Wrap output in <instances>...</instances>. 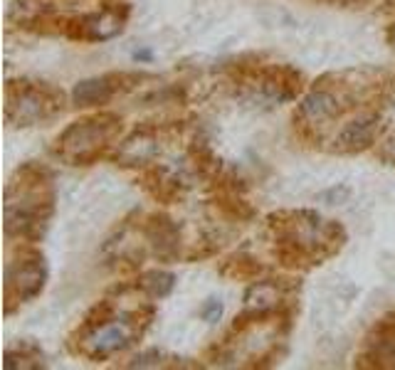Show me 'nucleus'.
<instances>
[{
    "mask_svg": "<svg viewBox=\"0 0 395 370\" xmlns=\"http://www.w3.org/2000/svg\"><path fill=\"white\" fill-rule=\"evenodd\" d=\"M356 368H395V311L380 316L363 338V346L353 360Z\"/></svg>",
    "mask_w": 395,
    "mask_h": 370,
    "instance_id": "nucleus-12",
    "label": "nucleus"
},
{
    "mask_svg": "<svg viewBox=\"0 0 395 370\" xmlns=\"http://www.w3.org/2000/svg\"><path fill=\"white\" fill-rule=\"evenodd\" d=\"M227 82L237 99L260 109H274L297 101L306 91V79L292 64L240 57L225 64Z\"/></svg>",
    "mask_w": 395,
    "mask_h": 370,
    "instance_id": "nucleus-5",
    "label": "nucleus"
},
{
    "mask_svg": "<svg viewBox=\"0 0 395 370\" xmlns=\"http://www.w3.org/2000/svg\"><path fill=\"white\" fill-rule=\"evenodd\" d=\"M385 116L378 107L363 109L356 114L351 121L341 123V129L326 141L328 153H339V156H353V153L371 151L380 143L385 136Z\"/></svg>",
    "mask_w": 395,
    "mask_h": 370,
    "instance_id": "nucleus-10",
    "label": "nucleus"
},
{
    "mask_svg": "<svg viewBox=\"0 0 395 370\" xmlns=\"http://www.w3.org/2000/svg\"><path fill=\"white\" fill-rule=\"evenodd\" d=\"M55 202L57 188L52 168L37 161L23 163L6 185V237L15 245H37L50 227Z\"/></svg>",
    "mask_w": 395,
    "mask_h": 370,
    "instance_id": "nucleus-4",
    "label": "nucleus"
},
{
    "mask_svg": "<svg viewBox=\"0 0 395 370\" xmlns=\"http://www.w3.org/2000/svg\"><path fill=\"white\" fill-rule=\"evenodd\" d=\"M349 195H351V188H349V185H339V188H328V191L319 193V200H322V202H328V205H336V202H344Z\"/></svg>",
    "mask_w": 395,
    "mask_h": 370,
    "instance_id": "nucleus-20",
    "label": "nucleus"
},
{
    "mask_svg": "<svg viewBox=\"0 0 395 370\" xmlns=\"http://www.w3.org/2000/svg\"><path fill=\"white\" fill-rule=\"evenodd\" d=\"M131 284L114 286L107 297L94 301L72 333L67 336V351L91 363H102L112 355L124 353L141 341L156 319L153 299L141 297L126 303Z\"/></svg>",
    "mask_w": 395,
    "mask_h": 370,
    "instance_id": "nucleus-1",
    "label": "nucleus"
},
{
    "mask_svg": "<svg viewBox=\"0 0 395 370\" xmlns=\"http://www.w3.org/2000/svg\"><path fill=\"white\" fill-rule=\"evenodd\" d=\"M183 131V121H146L136 126L124 141H119L109 161L119 168H146L158 161L164 153L166 143L175 139Z\"/></svg>",
    "mask_w": 395,
    "mask_h": 370,
    "instance_id": "nucleus-9",
    "label": "nucleus"
},
{
    "mask_svg": "<svg viewBox=\"0 0 395 370\" xmlns=\"http://www.w3.org/2000/svg\"><path fill=\"white\" fill-rule=\"evenodd\" d=\"M134 60L139 62V64H143V62H151L153 60V52L151 50H136L134 52Z\"/></svg>",
    "mask_w": 395,
    "mask_h": 370,
    "instance_id": "nucleus-23",
    "label": "nucleus"
},
{
    "mask_svg": "<svg viewBox=\"0 0 395 370\" xmlns=\"http://www.w3.org/2000/svg\"><path fill=\"white\" fill-rule=\"evenodd\" d=\"M385 42H388V47L395 52V17H393V23L388 25V30H385Z\"/></svg>",
    "mask_w": 395,
    "mask_h": 370,
    "instance_id": "nucleus-22",
    "label": "nucleus"
},
{
    "mask_svg": "<svg viewBox=\"0 0 395 370\" xmlns=\"http://www.w3.org/2000/svg\"><path fill=\"white\" fill-rule=\"evenodd\" d=\"M220 274L230 279H257L265 274V264H260V259L247 252H235L220 264Z\"/></svg>",
    "mask_w": 395,
    "mask_h": 370,
    "instance_id": "nucleus-16",
    "label": "nucleus"
},
{
    "mask_svg": "<svg viewBox=\"0 0 395 370\" xmlns=\"http://www.w3.org/2000/svg\"><path fill=\"white\" fill-rule=\"evenodd\" d=\"M124 368H200V363H188L186 358H175L164 351H143V353L134 355Z\"/></svg>",
    "mask_w": 395,
    "mask_h": 370,
    "instance_id": "nucleus-17",
    "label": "nucleus"
},
{
    "mask_svg": "<svg viewBox=\"0 0 395 370\" xmlns=\"http://www.w3.org/2000/svg\"><path fill=\"white\" fill-rule=\"evenodd\" d=\"M124 134V118L116 112H94L64 126L52 143V153L67 166H94L102 158H112L119 139Z\"/></svg>",
    "mask_w": 395,
    "mask_h": 370,
    "instance_id": "nucleus-6",
    "label": "nucleus"
},
{
    "mask_svg": "<svg viewBox=\"0 0 395 370\" xmlns=\"http://www.w3.org/2000/svg\"><path fill=\"white\" fill-rule=\"evenodd\" d=\"M67 109V94L42 79H10L6 85V123L30 129L60 118Z\"/></svg>",
    "mask_w": 395,
    "mask_h": 370,
    "instance_id": "nucleus-7",
    "label": "nucleus"
},
{
    "mask_svg": "<svg viewBox=\"0 0 395 370\" xmlns=\"http://www.w3.org/2000/svg\"><path fill=\"white\" fill-rule=\"evenodd\" d=\"M316 3H324V6L331 8H366L376 0H316Z\"/></svg>",
    "mask_w": 395,
    "mask_h": 370,
    "instance_id": "nucleus-21",
    "label": "nucleus"
},
{
    "mask_svg": "<svg viewBox=\"0 0 395 370\" xmlns=\"http://www.w3.org/2000/svg\"><path fill=\"white\" fill-rule=\"evenodd\" d=\"M265 232L272 242V257L289 272H306L328 262L349 240L344 224L314 210H276L267 215Z\"/></svg>",
    "mask_w": 395,
    "mask_h": 370,
    "instance_id": "nucleus-3",
    "label": "nucleus"
},
{
    "mask_svg": "<svg viewBox=\"0 0 395 370\" xmlns=\"http://www.w3.org/2000/svg\"><path fill=\"white\" fill-rule=\"evenodd\" d=\"M77 3H121V0H12L8 20L20 30H30L35 23L52 15H62L69 10V6Z\"/></svg>",
    "mask_w": 395,
    "mask_h": 370,
    "instance_id": "nucleus-13",
    "label": "nucleus"
},
{
    "mask_svg": "<svg viewBox=\"0 0 395 370\" xmlns=\"http://www.w3.org/2000/svg\"><path fill=\"white\" fill-rule=\"evenodd\" d=\"M388 79L383 72H339L324 74L301 94L294 109V131L306 143H324V134L336 121L363 109H376L385 96Z\"/></svg>",
    "mask_w": 395,
    "mask_h": 370,
    "instance_id": "nucleus-2",
    "label": "nucleus"
},
{
    "mask_svg": "<svg viewBox=\"0 0 395 370\" xmlns=\"http://www.w3.org/2000/svg\"><path fill=\"white\" fill-rule=\"evenodd\" d=\"M146 79H151V74L143 72H109L102 77L82 79L72 89V104L77 109L107 107L116 96L134 91Z\"/></svg>",
    "mask_w": 395,
    "mask_h": 370,
    "instance_id": "nucleus-11",
    "label": "nucleus"
},
{
    "mask_svg": "<svg viewBox=\"0 0 395 370\" xmlns=\"http://www.w3.org/2000/svg\"><path fill=\"white\" fill-rule=\"evenodd\" d=\"M376 156L383 163H388V166H395V134H390L388 139H380L378 148H376Z\"/></svg>",
    "mask_w": 395,
    "mask_h": 370,
    "instance_id": "nucleus-19",
    "label": "nucleus"
},
{
    "mask_svg": "<svg viewBox=\"0 0 395 370\" xmlns=\"http://www.w3.org/2000/svg\"><path fill=\"white\" fill-rule=\"evenodd\" d=\"M136 289L141 294H146L148 299L158 301V299L170 297V292L175 289V274L166 270H148L143 274H139V279L134 281Z\"/></svg>",
    "mask_w": 395,
    "mask_h": 370,
    "instance_id": "nucleus-15",
    "label": "nucleus"
},
{
    "mask_svg": "<svg viewBox=\"0 0 395 370\" xmlns=\"http://www.w3.org/2000/svg\"><path fill=\"white\" fill-rule=\"evenodd\" d=\"M6 370H28V368H45V353L42 348L35 341L25 338V341H17L15 346H10L6 351V360H3Z\"/></svg>",
    "mask_w": 395,
    "mask_h": 370,
    "instance_id": "nucleus-14",
    "label": "nucleus"
},
{
    "mask_svg": "<svg viewBox=\"0 0 395 370\" xmlns=\"http://www.w3.org/2000/svg\"><path fill=\"white\" fill-rule=\"evenodd\" d=\"M200 319L203 321H208V324H213V321H220V316H222V301L220 299H208V301L200 306Z\"/></svg>",
    "mask_w": 395,
    "mask_h": 370,
    "instance_id": "nucleus-18",
    "label": "nucleus"
},
{
    "mask_svg": "<svg viewBox=\"0 0 395 370\" xmlns=\"http://www.w3.org/2000/svg\"><path fill=\"white\" fill-rule=\"evenodd\" d=\"M47 262L35 242H17L15 252L6 262V314H15L17 308L35 301L45 292Z\"/></svg>",
    "mask_w": 395,
    "mask_h": 370,
    "instance_id": "nucleus-8",
    "label": "nucleus"
}]
</instances>
